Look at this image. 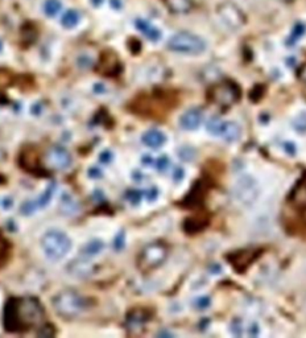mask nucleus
Wrapping results in <instances>:
<instances>
[{"label":"nucleus","mask_w":306,"mask_h":338,"mask_svg":"<svg viewBox=\"0 0 306 338\" xmlns=\"http://www.w3.org/2000/svg\"><path fill=\"white\" fill-rule=\"evenodd\" d=\"M36 209H39L36 201H29V202H25L23 205V207H21V213H23L24 216H29V214L35 213Z\"/></svg>","instance_id":"obj_30"},{"label":"nucleus","mask_w":306,"mask_h":338,"mask_svg":"<svg viewBox=\"0 0 306 338\" xmlns=\"http://www.w3.org/2000/svg\"><path fill=\"white\" fill-rule=\"evenodd\" d=\"M144 194L145 197H147V200H148L149 202H152V201H155L158 197V189L157 188H151V189L147 190Z\"/></svg>","instance_id":"obj_33"},{"label":"nucleus","mask_w":306,"mask_h":338,"mask_svg":"<svg viewBox=\"0 0 306 338\" xmlns=\"http://www.w3.org/2000/svg\"><path fill=\"white\" fill-rule=\"evenodd\" d=\"M169 165H171V161H169L168 156H161L156 161V168H157L158 172H165L169 168Z\"/></svg>","instance_id":"obj_28"},{"label":"nucleus","mask_w":306,"mask_h":338,"mask_svg":"<svg viewBox=\"0 0 306 338\" xmlns=\"http://www.w3.org/2000/svg\"><path fill=\"white\" fill-rule=\"evenodd\" d=\"M143 196H144V193L140 192V190H129L128 193H127V198H128V201L132 205H137L142 201Z\"/></svg>","instance_id":"obj_27"},{"label":"nucleus","mask_w":306,"mask_h":338,"mask_svg":"<svg viewBox=\"0 0 306 338\" xmlns=\"http://www.w3.org/2000/svg\"><path fill=\"white\" fill-rule=\"evenodd\" d=\"M201 122H202V113L198 109L187 110L180 119L181 127L184 129H187V131H193V129L198 128Z\"/></svg>","instance_id":"obj_15"},{"label":"nucleus","mask_w":306,"mask_h":338,"mask_svg":"<svg viewBox=\"0 0 306 338\" xmlns=\"http://www.w3.org/2000/svg\"><path fill=\"white\" fill-rule=\"evenodd\" d=\"M135 27L149 41L157 42L161 40V31H160L155 24H152L151 21H148V20L137 19L135 21Z\"/></svg>","instance_id":"obj_13"},{"label":"nucleus","mask_w":306,"mask_h":338,"mask_svg":"<svg viewBox=\"0 0 306 338\" xmlns=\"http://www.w3.org/2000/svg\"><path fill=\"white\" fill-rule=\"evenodd\" d=\"M124 247V234L123 232H119V234L116 235L115 241H114V248L115 250H122V248Z\"/></svg>","instance_id":"obj_32"},{"label":"nucleus","mask_w":306,"mask_h":338,"mask_svg":"<svg viewBox=\"0 0 306 338\" xmlns=\"http://www.w3.org/2000/svg\"><path fill=\"white\" fill-rule=\"evenodd\" d=\"M234 196L242 206L251 207L260 197V185L251 174H243L234 185Z\"/></svg>","instance_id":"obj_6"},{"label":"nucleus","mask_w":306,"mask_h":338,"mask_svg":"<svg viewBox=\"0 0 306 338\" xmlns=\"http://www.w3.org/2000/svg\"><path fill=\"white\" fill-rule=\"evenodd\" d=\"M99 160L100 163H103V164H108V163H111V161H113V153H111V151L102 152L99 155Z\"/></svg>","instance_id":"obj_34"},{"label":"nucleus","mask_w":306,"mask_h":338,"mask_svg":"<svg viewBox=\"0 0 306 338\" xmlns=\"http://www.w3.org/2000/svg\"><path fill=\"white\" fill-rule=\"evenodd\" d=\"M89 176H91V177H100V176H102V173L98 171L97 168H91L90 171H89Z\"/></svg>","instance_id":"obj_40"},{"label":"nucleus","mask_w":306,"mask_h":338,"mask_svg":"<svg viewBox=\"0 0 306 338\" xmlns=\"http://www.w3.org/2000/svg\"><path fill=\"white\" fill-rule=\"evenodd\" d=\"M20 165L28 172H35V169H37V172L41 169V167L39 165V158L36 155L35 149H25V151L21 153L20 156Z\"/></svg>","instance_id":"obj_18"},{"label":"nucleus","mask_w":306,"mask_h":338,"mask_svg":"<svg viewBox=\"0 0 306 338\" xmlns=\"http://www.w3.org/2000/svg\"><path fill=\"white\" fill-rule=\"evenodd\" d=\"M68 272L75 277H87L94 272V264L87 259H75L68 266Z\"/></svg>","instance_id":"obj_14"},{"label":"nucleus","mask_w":306,"mask_h":338,"mask_svg":"<svg viewBox=\"0 0 306 338\" xmlns=\"http://www.w3.org/2000/svg\"><path fill=\"white\" fill-rule=\"evenodd\" d=\"M82 16L77 10H69L61 17V25L66 29H73L81 23Z\"/></svg>","instance_id":"obj_20"},{"label":"nucleus","mask_w":306,"mask_h":338,"mask_svg":"<svg viewBox=\"0 0 306 338\" xmlns=\"http://www.w3.org/2000/svg\"><path fill=\"white\" fill-rule=\"evenodd\" d=\"M46 160L53 169H58V171H64L71 165L70 153L62 147H53L49 149Z\"/></svg>","instance_id":"obj_10"},{"label":"nucleus","mask_w":306,"mask_h":338,"mask_svg":"<svg viewBox=\"0 0 306 338\" xmlns=\"http://www.w3.org/2000/svg\"><path fill=\"white\" fill-rule=\"evenodd\" d=\"M55 312L65 319H74L90 308V300L73 290L58 292L52 300Z\"/></svg>","instance_id":"obj_2"},{"label":"nucleus","mask_w":306,"mask_h":338,"mask_svg":"<svg viewBox=\"0 0 306 338\" xmlns=\"http://www.w3.org/2000/svg\"><path fill=\"white\" fill-rule=\"evenodd\" d=\"M162 3L166 10L174 15H185L193 10L191 0H162Z\"/></svg>","instance_id":"obj_16"},{"label":"nucleus","mask_w":306,"mask_h":338,"mask_svg":"<svg viewBox=\"0 0 306 338\" xmlns=\"http://www.w3.org/2000/svg\"><path fill=\"white\" fill-rule=\"evenodd\" d=\"M216 15L220 23L230 31H239L245 24V16L243 11L232 2H223L216 7Z\"/></svg>","instance_id":"obj_8"},{"label":"nucleus","mask_w":306,"mask_h":338,"mask_svg":"<svg viewBox=\"0 0 306 338\" xmlns=\"http://www.w3.org/2000/svg\"><path fill=\"white\" fill-rule=\"evenodd\" d=\"M281 2H292V0H281Z\"/></svg>","instance_id":"obj_43"},{"label":"nucleus","mask_w":306,"mask_h":338,"mask_svg":"<svg viewBox=\"0 0 306 338\" xmlns=\"http://www.w3.org/2000/svg\"><path fill=\"white\" fill-rule=\"evenodd\" d=\"M168 49L180 55H201L206 50V41L191 32H178L168 41Z\"/></svg>","instance_id":"obj_3"},{"label":"nucleus","mask_w":306,"mask_h":338,"mask_svg":"<svg viewBox=\"0 0 306 338\" xmlns=\"http://www.w3.org/2000/svg\"><path fill=\"white\" fill-rule=\"evenodd\" d=\"M305 25H303V24H301V23H298V24H296V25H294V28H293V33H292V37H293V39H296V40H298V39H301V37H302L303 36V33H305Z\"/></svg>","instance_id":"obj_31"},{"label":"nucleus","mask_w":306,"mask_h":338,"mask_svg":"<svg viewBox=\"0 0 306 338\" xmlns=\"http://www.w3.org/2000/svg\"><path fill=\"white\" fill-rule=\"evenodd\" d=\"M90 2L94 7H100L104 3V0H90Z\"/></svg>","instance_id":"obj_42"},{"label":"nucleus","mask_w":306,"mask_h":338,"mask_svg":"<svg viewBox=\"0 0 306 338\" xmlns=\"http://www.w3.org/2000/svg\"><path fill=\"white\" fill-rule=\"evenodd\" d=\"M169 250L164 242H152L145 246L137 258V267L143 272H151L166 261Z\"/></svg>","instance_id":"obj_5"},{"label":"nucleus","mask_w":306,"mask_h":338,"mask_svg":"<svg viewBox=\"0 0 306 338\" xmlns=\"http://www.w3.org/2000/svg\"><path fill=\"white\" fill-rule=\"evenodd\" d=\"M298 77H300V80L306 85V64L301 66L300 71H298Z\"/></svg>","instance_id":"obj_39"},{"label":"nucleus","mask_w":306,"mask_h":338,"mask_svg":"<svg viewBox=\"0 0 306 338\" xmlns=\"http://www.w3.org/2000/svg\"><path fill=\"white\" fill-rule=\"evenodd\" d=\"M184 176H185V173H184V169H182V168H176V169H174V173H173V178L176 181H181L182 180V178H184Z\"/></svg>","instance_id":"obj_36"},{"label":"nucleus","mask_w":306,"mask_h":338,"mask_svg":"<svg viewBox=\"0 0 306 338\" xmlns=\"http://www.w3.org/2000/svg\"><path fill=\"white\" fill-rule=\"evenodd\" d=\"M284 149H285V152H288V153L292 156L296 155V152H297L296 145H294L293 143H289V142H287L285 144H284Z\"/></svg>","instance_id":"obj_35"},{"label":"nucleus","mask_w":306,"mask_h":338,"mask_svg":"<svg viewBox=\"0 0 306 338\" xmlns=\"http://www.w3.org/2000/svg\"><path fill=\"white\" fill-rule=\"evenodd\" d=\"M98 70L103 75H116L120 71V62L113 52L103 53Z\"/></svg>","instance_id":"obj_11"},{"label":"nucleus","mask_w":306,"mask_h":338,"mask_svg":"<svg viewBox=\"0 0 306 338\" xmlns=\"http://www.w3.org/2000/svg\"><path fill=\"white\" fill-rule=\"evenodd\" d=\"M7 254H8V242L3 238V235H0V264L6 261Z\"/></svg>","instance_id":"obj_29"},{"label":"nucleus","mask_w":306,"mask_h":338,"mask_svg":"<svg viewBox=\"0 0 306 338\" xmlns=\"http://www.w3.org/2000/svg\"><path fill=\"white\" fill-rule=\"evenodd\" d=\"M104 248V243L103 241H100V239H93L91 242H89L86 246L84 247V255L85 256H97L98 254L103 251Z\"/></svg>","instance_id":"obj_21"},{"label":"nucleus","mask_w":306,"mask_h":338,"mask_svg":"<svg viewBox=\"0 0 306 338\" xmlns=\"http://www.w3.org/2000/svg\"><path fill=\"white\" fill-rule=\"evenodd\" d=\"M44 254L50 261H60L70 251L71 241L68 235L60 230H49L41 239Z\"/></svg>","instance_id":"obj_4"},{"label":"nucleus","mask_w":306,"mask_h":338,"mask_svg":"<svg viewBox=\"0 0 306 338\" xmlns=\"http://www.w3.org/2000/svg\"><path fill=\"white\" fill-rule=\"evenodd\" d=\"M293 128L298 132H306V113H301L293 119Z\"/></svg>","instance_id":"obj_25"},{"label":"nucleus","mask_w":306,"mask_h":338,"mask_svg":"<svg viewBox=\"0 0 306 338\" xmlns=\"http://www.w3.org/2000/svg\"><path fill=\"white\" fill-rule=\"evenodd\" d=\"M294 203L298 206H306V183H301L294 190Z\"/></svg>","instance_id":"obj_23"},{"label":"nucleus","mask_w":306,"mask_h":338,"mask_svg":"<svg viewBox=\"0 0 306 338\" xmlns=\"http://www.w3.org/2000/svg\"><path fill=\"white\" fill-rule=\"evenodd\" d=\"M148 313L143 309H133L129 312L128 317H127V324L131 329L132 328H142L145 322L148 321Z\"/></svg>","instance_id":"obj_19"},{"label":"nucleus","mask_w":306,"mask_h":338,"mask_svg":"<svg viewBox=\"0 0 306 338\" xmlns=\"http://www.w3.org/2000/svg\"><path fill=\"white\" fill-rule=\"evenodd\" d=\"M259 333H260V328H259V325L256 322H252L251 326H249V335L256 337V335H259Z\"/></svg>","instance_id":"obj_37"},{"label":"nucleus","mask_w":306,"mask_h":338,"mask_svg":"<svg viewBox=\"0 0 306 338\" xmlns=\"http://www.w3.org/2000/svg\"><path fill=\"white\" fill-rule=\"evenodd\" d=\"M54 193V185H50L49 188H46L45 192L40 196L39 200H36V203H37V206L39 207H44L46 206L49 203V201L52 200V196Z\"/></svg>","instance_id":"obj_24"},{"label":"nucleus","mask_w":306,"mask_h":338,"mask_svg":"<svg viewBox=\"0 0 306 338\" xmlns=\"http://www.w3.org/2000/svg\"><path fill=\"white\" fill-rule=\"evenodd\" d=\"M110 6L114 10H122L123 8V0H110Z\"/></svg>","instance_id":"obj_38"},{"label":"nucleus","mask_w":306,"mask_h":338,"mask_svg":"<svg viewBox=\"0 0 306 338\" xmlns=\"http://www.w3.org/2000/svg\"><path fill=\"white\" fill-rule=\"evenodd\" d=\"M258 255L255 250H243V251L235 252L231 256H229V261L238 271H244L249 264L258 258Z\"/></svg>","instance_id":"obj_12"},{"label":"nucleus","mask_w":306,"mask_h":338,"mask_svg":"<svg viewBox=\"0 0 306 338\" xmlns=\"http://www.w3.org/2000/svg\"><path fill=\"white\" fill-rule=\"evenodd\" d=\"M45 310L36 297H11L4 306V329L10 333L29 332L40 326Z\"/></svg>","instance_id":"obj_1"},{"label":"nucleus","mask_w":306,"mask_h":338,"mask_svg":"<svg viewBox=\"0 0 306 338\" xmlns=\"http://www.w3.org/2000/svg\"><path fill=\"white\" fill-rule=\"evenodd\" d=\"M211 102L220 107H230L236 103L240 97L239 87L230 81H223L220 84L214 85L209 91Z\"/></svg>","instance_id":"obj_7"},{"label":"nucleus","mask_w":306,"mask_h":338,"mask_svg":"<svg viewBox=\"0 0 306 338\" xmlns=\"http://www.w3.org/2000/svg\"><path fill=\"white\" fill-rule=\"evenodd\" d=\"M42 10L48 17H55L62 11V2L61 0H45Z\"/></svg>","instance_id":"obj_22"},{"label":"nucleus","mask_w":306,"mask_h":338,"mask_svg":"<svg viewBox=\"0 0 306 338\" xmlns=\"http://www.w3.org/2000/svg\"><path fill=\"white\" fill-rule=\"evenodd\" d=\"M142 163L144 165H152L153 163H155V161H153V159H152L151 156H144V158H143V160H142Z\"/></svg>","instance_id":"obj_41"},{"label":"nucleus","mask_w":306,"mask_h":338,"mask_svg":"<svg viewBox=\"0 0 306 338\" xmlns=\"http://www.w3.org/2000/svg\"><path fill=\"white\" fill-rule=\"evenodd\" d=\"M207 131L214 136H219L227 143L238 142L242 136V128L236 122L220 120L218 118H211L207 122Z\"/></svg>","instance_id":"obj_9"},{"label":"nucleus","mask_w":306,"mask_h":338,"mask_svg":"<svg viewBox=\"0 0 306 338\" xmlns=\"http://www.w3.org/2000/svg\"><path fill=\"white\" fill-rule=\"evenodd\" d=\"M166 142V136L158 129H149L143 135V143L149 148H160Z\"/></svg>","instance_id":"obj_17"},{"label":"nucleus","mask_w":306,"mask_h":338,"mask_svg":"<svg viewBox=\"0 0 306 338\" xmlns=\"http://www.w3.org/2000/svg\"><path fill=\"white\" fill-rule=\"evenodd\" d=\"M210 304H211V300H210L209 296H201L198 297V299H196V301H194V306L200 310L207 309Z\"/></svg>","instance_id":"obj_26"}]
</instances>
